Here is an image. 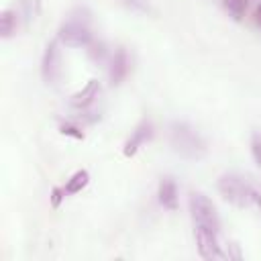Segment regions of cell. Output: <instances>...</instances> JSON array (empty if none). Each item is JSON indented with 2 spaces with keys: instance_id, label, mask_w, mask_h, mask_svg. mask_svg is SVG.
<instances>
[{
  "instance_id": "ba28073f",
  "label": "cell",
  "mask_w": 261,
  "mask_h": 261,
  "mask_svg": "<svg viewBox=\"0 0 261 261\" xmlns=\"http://www.w3.org/2000/svg\"><path fill=\"white\" fill-rule=\"evenodd\" d=\"M128 73V55L124 51V47H118L112 57H110V65H108V80L112 86H118Z\"/></svg>"
},
{
  "instance_id": "52a82bcc",
  "label": "cell",
  "mask_w": 261,
  "mask_h": 261,
  "mask_svg": "<svg viewBox=\"0 0 261 261\" xmlns=\"http://www.w3.org/2000/svg\"><path fill=\"white\" fill-rule=\"evenodd\" d=\"M41 75L47 84H55L59 77V49H57V39L49 41L41 59Z\"/></svg>"
},
{
  "instance_id": "ac0fdd59",
  "label": "cell",
  "mask_w": 261,
  "mask_h": 261,
  "mask_svg": "<svg viewBox=\"0 0 261 261\" xmlns=\"http://www.w3.org/2000/svg\"><path fill=\"white\" fill-rule=\"evenodd\" d=\"M255 22L261 27V4L257 6V10H255Z\"/></svg>"
},
{
  "instance_id": "7c38bea8",
  "label": "cell",
  "mask_w": 261,
  "mask_h": 261,
  "mask_svg": "<svg viewBox=\"0 0 261 261\" xmlns=\"http://www.w3.org/2000/svg\"><path fill=\"white\" fill-rule=\"evenodd\" d=\"M88 181H90V173H88L86 169H80V171H75V173L67 179L65 192H67V194H77V192H82V190L88 186Z\"/></svg>"
},
{
  "instance_id": "3957f363",
  "label": "cell",
  "mask_w": 261,
  "mask_h": 261,
  "mask_svg": "<svg viewBox=\"0 0 261 261\" xmlns=\"http://www.w3.org/2000/svg\"><path fill=\"white\" fill-rule=\"evenodd\" d=\"M190 212H192V218H194L196 224H202V226H206L214 232L220 230V218H218L216 206L202 192H192L190 194Z\"/></svg>"
},
{
  "instance_id": "8fae6325",
  "label": "cell",
  "mask_w": 261,
  "mask_h": 261,
  "mask_svg": "<svg viewBox=\"0 0 261 261\" xmlns=\"http://www.w3.org/2000/svg\"><path fill=\"white\" fill-rule=\"evenodd\" d=\"M16 27H18V14L12 8L2 10V16H0V33H2V37L4 39L12 37L16 33Z\"/></svg>"
},
{
  "instance_id": "e0dca14e",
  "label": "cell",
  "mask_w": 261,
  "mask_h": 261,
  "mask_svg": "<svg viewBox=\"0 0 261 261\" xmlns=\"http://www.w3.org/2000/svg\"><path fill=\"white\" fill-rule=\"evenodd\" d=\"M124 4L133 6V8H137V10H143V12H147V10H149V4H145L143 0H124Z\"/></svg>"
},
{
  "instance_id": "277c9868",
  "label": "cell",
  "mask_w": 261,
  "mask_h": 261,
  "mask_svg": "<svg viewBox=\"0 0 261 261\" xmlns=\"http://www.w3.org/2000/svg\"><path fill=\"white\" fill-rule=\"evenodd\" d=\"M218 190L234 206H249V204H253V192L255 190L247 181L237 177V175H222L218 179Z\"/></svg>"
},
{
  "instance_id": "5bb4252c",
  "label": "cell",
  "mask_w": 261,
  "mask_h": 261,
  "mask_svg": "<svg viewBox=\"0 0 261 261\" xmlns=\"http://www.w3.org/2000/svg\"><path fill=\"white\" fill-rule=\"evenodd\" d=\"M251 155H253V161L257 163V167H261V133L251 135Z\"/></svg>"
},
{
  "instance_id": "4fadbf2b",
  "label": "cell",
  "mask_w": 261,
  "mask_h": 261,
  "mask_svg": "<svg viewBox=\"0 0 261 261\" xmlns=\"http://www.w3.org/2000/svg\"><path fill=\"white\" fill-rule=\"evenodd\" d=\"M224 8L230 12L234 20H241L247 10V0H224Z\"/></svg>"
},
{
  "instance_id": "9c48e42d",
  "label": "cell",
  "mask_w": 261,
  "mask_h": 261,
  "mask_svg": "<svg viewBox=\"0 0 261 261\" xmlns=\"http://www.w3.org/2000/svg\"><path fill=\"white\" fill-rule=\"evenodd\" d=\"M98 94H100V84H98V80H90L80 92H75L71 98H69V104L73 106V108H88L96 98H98Z\"/></svg>"
},
{
  "instance_id": "30bf717a",
  "label": "cell",
  "mask_w": 261,
  "mask_h": 261,
  "mask_svg": "<svg viewBox=\"0 0 261 261\" xmlns=\"http://www.w3.org/2000/svg\"><path fill=\"white\" fill-rule=\"evenodd\" d=\"M157 198H159V204L167 210H177V186L171 177H163L159 181V188H157Z\"/></svg>"
},
{
  "instance_id": "7a4b0ae2",
  "label": "cell",
  "mask_w": 261,
  "mask_h": 261,
  "mask_svg": "<svg viewBox=\"0 0 261 261\" xmlns=\"http://www.w3.org/2000/svg\"><path fill=\"white\" fill-rule=\"evenodd\" d=\"M57 39L67 47H88L92 43V31L88 16H69L57 33Z\"/></svg>"
},
{
  "instance_id": "8992f818",
  "label": "cell",
  "mask_w": 261,
  "mask_h": 261,
  "mask_svg": "<svg viewBox=\"0 0 261 261\" xmlns=\"http://www.w3.org/2000/svg\"><path fill=\"white\" fill-rule=\"evenodd\" d=\"M153 135H155V126H153V122H151L149 118H143V120L135 126V130L130 133V137L126 139V143H124V147H122L124 157H133V155H135L147 141L153 139Z\"/></svg>"
},
{
  "instance_id": "9a60e30c",
  "label": "cell",
  "mask_w": 261,
  "mask_h": 261,
  "mask_svg": "<svg viewBox=\"0 0 261 261\" xmlns=\"http://www.w3.org/2000/svg\"><path fill=\"white\" fill-rule=\"evenodd\" d=\"M65 188H53L51 190V206L53 208H59V204H61V200L65 198Z\"/></svg>"
},
{
  "instance_id": "2e32d148",
  "label": "cell",
  "mask_w": 261,
  "mask_h": 261,
  "mask_svg": "<svg viewBox=\"0 0 261 261\" xmlns=\"http://www.w3.org/2000/svg\"><path fill=\"white\" fill-rule=\"evenodd\" d=\"M61 133H63V135H71V137H75V139H84V133H82L75 124H69V122H63V124H61Z\"/></svg>"
},
{
  "instance_id": "5b68a950",
  "label": "cell",
  "mask_w": 261,
  "mask_h": 261,
  "mask_svg": "<svg viewBox=\"0 0 261 261\" xmlns=\"http://www.w3.org/2000/svg\"><path fill=\"white\" fill-rule=\"evenodd\" d=\"M196 245H198L200 257H204V259H224V253L220 251L218 241H216V232L202 226V224H196Z\"/></svg>"
},
{
  "instance_id": "6da1fadb",
  "label": "cell",
  "mask_w": 261,
  "mask_h": 261,
  "mask_svg": "<svg viewBox=\"0 0 261 261\" xmlns=\"http://www.w3.org/2000/svg\"><path fill=\"white\" fill-rule=\"evenodd\" d=\"M169 145L186 159H200L206 155V141L188 122H173L169 126Z\"/></svg>"
}]
</instances>
